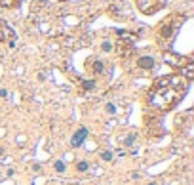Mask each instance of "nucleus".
Wrapping results in <instances>:
<instances>
[{
  "label": "nucleus",
  "mask_w": 194,
  "mask_h": 185,
  "mask_svg": "<svg viewBox=\"0 0 194 185\" xmlns=\"http://www.w3.org/2000/svg\"><path fill=\"white\" fill-rule=\"evenodd\" d=\"M55 172H65V162L57 160V162H55Z\"/></svg>",
  "instance_id": "nucleus-12"
},
{
  "label": "nucleus",
  "mask_w": 194,
  "mask_h": 185,
  "mask_svg": "<svg viewBox=\"0 0 194 185\" xmlns=\"http://www.w3.org/2000/svg\"><path fill=\"white\" fill-rule=\"evenodd\" d=\"M103 69H105V65L101 63V61H95V63H93V73H95V75H99Z\"/></svg>",
  "instance_id": "nucleus-9"
},
{
  "label": "nucleus",
  "mask_w": 194,
  "mask_h": 185,
  "mask_svg": "<svg viewBox=\"0 0 194 185\" xmlns=\"http://www.w3.org/2000/svg\"><path fill=\"white\" fill-rule=\"evenodd\" d=\"M101 158H103V160H112V153L111 151H103L101 153Z\"/></svg>",
  "instance_id": "nucleus-11"
},
{
  "label": "nucleus",
  "mask_w": 194,
  "mask_h": 185,
  "mask_svg": "<svg viewBox=\"0 0 194 185\" xmlns=\"http://www.w3.org/2000/svg\"><path fill=\"white\" fill-rule=\"evenodd\" d=\"M88 128H78V130L74 132V136H72V139H71V143H72V147H80L82 145V141L88 137Z\"/></svg>",
  "instance_id": "nucleus-4"
},
{
  "label": "nucleus",
  "mask_w": 194,
  "mask_h": 185,
  "mask_svg": "<svg viewBox=\"0 0 194 185\" xmlns=\"http://www.w3.org/2000/svg\"><path fill=\"white\" fill-rule=\"evenodd\" d=\"M0 42H6L8 46L15 44V33L10 29V25L6 21H2V19H0Z\"/></svg>",
  "instance_id": "nucleus-3"
},
{
  "label": "nucleus",
  "mask_w": 194,
  "mask_h": 185,
  "mask_svg": "<svg viewBox=\"0 0 194 185\" xmlns=\"http://www.w3.org/2000/svg\"><path fill=\"white\" fill-rule=\"evenodd\" d=\"M101 50H103V52H111V50H112V44L109 42V40H105V42L101 44Z\"/></svg>",
  "instance_id": "nucleus-10"
},
{
  "label": "nucleus",
  "mask_w": 194,
  "mask_h": 185,
  "mask_svg": "<svg viewBox=\"0 0 194 185\" xmlns=\"http://www.w3.org/2000/svg\"><path fill=\"white\" fill-rule=\"evenodd\" d=\"M59 2H65V0H59Z\"/></svg>",
  "instance_id": "nucleus-17"
},
{
  "label": "nucleus",
  "mask_w": 194,
  "mask_h": 185,
  "mask_svg": "<svg viewBox=\"0 0 194 185\" xmlns=\"http://www.w3.org/2000/svg\"><path fill=\"white\" fill-rule=\"evenodd\" d=\"M88 168H90V164H88L86 160H80V162L76 164V170H78V172H86Z\"/></svg>",
  "instance_id": "nucleus-8"
},
{
  "label": "nucleus",
  "mask_w": 194,
  "mask_h": 185,
  "mask_svg": "<svg viewBox=\"0 0 194 185\" xmlns=\"http://www.w3.org/2000/svg\"><path fill=\"white\" fill-rule=\"evenodd\" d=\"M149 185H156V183H149Z\"/></svg>",
  "instance_id": "nucleus-16"
},
{
  "label": "nucleus",
  "mask_w": 194,
  "mask_h": 185,
  "mask_svg": "<svg viewBox=\"0 0 194 185\" xmlns=\"http://www.w3.org/2000/svg\"><path fill=\"white\" fill-rule=\"evenodd\" d=\"M139 12H143L145 15H154L158 13L160 10H164L166 0H135Z\"/></svg>",
  "instance_id": "nucleus-2"
},
{
  "label": "nucleus",
  "mask_w": 194,
  "mask_h": 185,
  "mask_svg": "<svg viewBox=\"0 0 194 185\" xmlns=\"http://www.w3.org/2000/svg\"><path fill=\"white\" fill-rule=\"evenodd\" d=\"M93 86H95V82H93V80H90V82H84V88H86V90H91Z\"/></svg>",
  "instance_id": "nucleus-13"
},
{
  "label": "nucleus",
  "mask_w": 194,
  "mask_h": 185,
  "mask_svg": "<svg viewBox=\"0 0 194 185\" xmlns=\"http://www.w3.org/2000/svg\"><path fill=\"white\" fill-rule=\"evenodd\" d=\"M154 65H156V61H154V57H150V55H143V57L137 59V67L139 69L150 71V69H154Z\"/></svg>",
  "instance_id": "nucleus-5"
},
{
  "label": "nucleus",
  "mask_w": 194,
  "mask_h": 185,
  "mask_svg": "<svg viewBox=\"0 0 194 185\" xmlns=\"http://www.w3.org/2000/svg\"><path fill=\"white\" fill-rule=\"evenodd\" d=\"M133 141H135V136H132V137H128V139H126V145H132Z\"/></svg>",
  "instance_id": "nucleus-14"
},
{
  "label": "nucleus",
  "mask_w": 194,
  "mask_h": 185,
  "mask_svg": "<svg viewBox=\"0 0 194 185\" xmlns=\"http://www.w3.org/2000/svg\"><path fill=\"white\" fill-rule=\"evenodd\" d=\"M158 33H160V37H162V38H169V37H171V33H173V27H171L169 23H166V25L162 23V25H160V29H158Z\"/></svg>",
  "instance_id": "nucleus-6"
},
{
  "label": "nucleus",
  "mask_w": 194,
  "mask_h": 185,
  "mask_svg": "<svg viewBox=\"0 0 194 185\" xmlns=\"http://www.w3.org/2000/svg\"><path fill=\"white\" fill-rule=\"evenodd\" d=\"M19 2L21 0H0V4L4 8H15V6H19Z\"/></svg>",
  "instance_id": "nucleus-7"
},
{
  "label": "nucleus",
  "mask_w": 194,
  "mask_h": 185,
  "mask_svg": "<svg viewBox=\"0 0 194 185\" xmlns=\"http://www.w3.org/2000/svg\"><path fill=\"white\" fill-rule=\"evenodd\" d=\"M107 111H109V113H114L116 109H114V105H112V103H109V105H107Z\"/></svg>",
  "instance_id": "nucleus-15"
},
{
  "label": "nucleus",
  "mask_w": 194,
  "mask_h": 185,
  "mask_svg": "<svg viewBox=\"0 0 194 185\" xmlns=\"http://www.w3.org/2000/svg\"><path fill=\"white\" fill-rule=\"evenodd\" d=\"M187 90V80L181 75H169L156 80L150 92V103L162 111L171 109Z\"/></svg>",
  "instance_id": "nucleus-1"
}]
</instances>
